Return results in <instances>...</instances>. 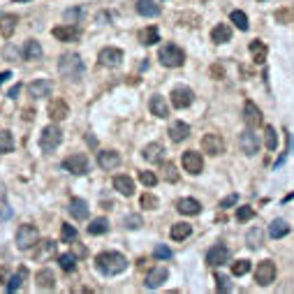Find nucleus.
<instances>
[{"label":"nucleus","instance_id":"nucleus-56","mask_svg":"<svg viewBox=\"0 0 294 294\" xmlns=\"http://www.w3.org/2000/svg\"><path fill=\"white\" fill-rule=\"evenodd\" d=\"M0 283H7L5 280V266H0Z\"/></svg>","mask_w":294,"mask_h":294},{"label":"nucleus","instance_id":"nucleus-47","mask_svg":"<svg viewBox=\"0 0 294 294\" xmlns=\"http://www.w3.org/2000/svg\"><path fill=\"white\" fill-rule=\"evenodd\" d=\"M255 218V211L250 209V206H241L239 211H236V220L239 222H248V220H253Z\"/></svg>","mask_w":294,"mask_h":294},{"label":"nucleus","instance_id":"nucleus-39","mask_svg":"<svg viewBox=\"0 0 294 294\" xmlns=\"http://www.w3.org/2000/svg\"><path fill=\"white\" fill-rule=\"evenodd\" d=\"M107 229H109V220L107 218H95L88 225V234H93V236H98V234H107Z\"/></svg>","mask_w":294,"mask_h":294},{"label":"nucleus","instance_id":"nucleus-45","mask_svg":"<svg viewBox=\"0 0 294 294\" xmlns=\"http://www.w3.org/2000/svg\"><path fill=\"white\" fill-rule=\"evenodd\" d=\"M250 271V262L248 259H239V262L232 264V273L234 276H246Z\"/></svg>","mask_w":294,"mask_h":294},{"label":"nucleus","instance_id":"nucleus-14","mask_svg":"<svg viewBox=\"0 0 294 294\" xmlns=\"http://www.w3.org/2000/svg\"><path fill=\"white\" fill-rule=\"evenodd\" d=\"M142 155H144V160H146V162L158 165V162H162V160H165V146H162L160 142H153V144H148V146L144 148Z\"/></svg>","mask_w":294,"mask_h":294},{"label":"nucleus","instance_id":"nucleus-20","mask_svg":"<svg viewBox=\"0 0 294 294\" xmlns=\"http://www.w3.org/2000/svg\"><path fill=\"white\" fill-rule=\"evenodd\" d=\"M28 93L33 98H49L51 95V81L49 79H35L28 83Z\"/></svg>","mask_w":294,"mask_h":294},{"label":"nucleus","instance_id":"nucleus-6","mask_svg":"<svg viewBox=\"0 0 294 294\" xmlns=\"http://www.w3.org/2000/svg\"><path fill=\"white\" fill-rule=\"evenodd\" d=\"M273 280H276V264L271 259H262L255 269V283L266 287V285H271Z\"/></svg>","mask_w":294,"mask_h":294},{"label":"nucleus","instance_id":"nucleus-34","mask_svg":"<svg viewBox=\"0 0 294 294\" xmlns=\"http://www.w3.org/2000/svg\"><path fill=\"white\" fill-rule=\"evenodd\" d=\"M137 12L142 16H158L160 7L155 5V0H137Z\"/></svg>","mask_w":294,"mask_h":294},{"label":"nucleus","instance_id":"nucleus-33","mask_svg":"<svg viewBox=\"0 0 294 294\" xmlns=\"http://www.w3.org/2000/svg\"><path fill=\"white\" fill-rule=\"evenodd\" d=\"M16 19L14 14H5V16H0V33L5 35V37H12L16 31Z\"/></svg>","mask_w":294,"mask_h":294},{"label":"nucleus","instance_id":"nucleus-37","mask_svg":"<svg viewBox=\"0 0 294 294\" xmlns=\"http://www.w3.org/2000/svg\"><path fill=\"white\" fill-rule=\"evenodd\" d=\"M14 151V137L9 130H0V153H12Z\"/></svg>","mask_w":294,"mask_h":294},{"label":"nucleus","instance_id":"nucleus-55","mask_svg":"<svg viewBox=\"0 0 294 294\" xmlns=\"http://www.w3.org/2000/svg\"><path fill=\"white\" fill-rule=\"evenodd\" d=\"M9 76H12V74H9V72H0V83L5 81V79H9Z\"/></svg>","mask_w":294,"mask_h":294},{"label":"nucleus","instance_id":"nucleus-32","mask_svg":"<svg viewBox=\"0 0 294 294\" xmlns=\"http://www.w3.org/2000/svg\"><path fill=\"white\" fill-rule=\"evenodd\" d=\"M23 58H26V61H37V58H42V46H39V42L28 39V42L23 44Z\"/></svg>","mask_w":294,"mask_h":294},{"label":"nucleus","instance_id":"nucleus-4","mask_svg":"<svg viewBox=\"0 0 294 294\" xmlns=\"http://www.w3.org/2000/svg\"><path fill=\"white\" fill-rule=\"evenodd\" d=\"M39 241V232L35 225H21L16 229V248L19 250H31Z\"/></svg>","mask_w":294,"mask_h":294},{"label":"nucleus","instance_id":"nucleus-15","mask_svg":"<svg viewBox=\"0 0 294 294\" xmlns=\"http://www.w3.org/2000/svg\"><path fill=\"white\" fill-rule=\"evenodd\" d=\"M239 146H241V151L246 153V155H255L257 148H259V139H257L255 132L246 130V132L239 137Z\"/></svg>","mask_w":294,"mask_h":294},{"label":"nucleus","instance_id":"nucleus-44","mask_svg":"<svg viewBox=\"0 0 294 294\" xmlns=\"http://www.w3.org/2000/svg\"><path fill=\"white\" fill-rule=\"evenodd\" d=\"M61 239L65 243H72L76 239V229L72 225H68V222H63V227H61Z\"/></svg>","mask_w":294,"mask_h":294},{"label":"nucleus","instance_id":"nucleus-48","mask_svg":"<svg viewBox=\"0 0 294 294\" xmlns=\"http://www.w3.org/2000/svg\"><path fill=\"white\" fill-rule=\"evenodd\" d=\"M139 181H142L146 188H153V185L158 183V176L153 172H139Z\"/></svg>","mask_w":294,"mask_h":294},{"label":"nucleus","instance_id":"nucleus-23","mask_svg":"<svg viewBox=\"0 0 294 294\" xmlns=\"http://www.w3.org/2000/svg\"><path fill=\"white\" fill-rule=\"evenodd\" d=\"M113 188L118 190L123 197H132V195H135V183H132V179L125 176V174L113 176Z\"/></svg>","mask_w":294,"mask_h":294},{"label":"nucleus","instance_id":"nucleus-28","mask_svg":"<svg viewBox=\"0 0 294 294\" xmlns=\"http://www.w3.org/2000/svg\"><path fill=\"white\" fill-rule=\"evenodd\" d=\"M248 49H250V53H253V61H255L257 65L266 63V44H264L262 39H253Z\"/></svg>","mask_w":294,"mask_h":294},{"label":"nucleus","instance_id":"nucleus-2","mask_svg":"<svg viewBox=\"0 0 294 294\" xmlns=\"http://www.w3.org/2000/svg\"><path fill=\"white\" fill-rule=\"evenodd\" d=\"M58 70H61L63 76H68V79H79L83 74V63H81V56H76V53H65L58 63Z\"/></svg>","mask_w":294,"mask_h":294},{"label":"nucleus","instance_id":"nucleus-46","mask_svg":"<svg viewBox=\"0 0 294 294\" xmlns=\"http://www.w3.org/2000/svg\"><path fill=\"white\" fill-rule=\"evenodd\" d=\"M139 202H142V209H158V197L151 192H144Z\"/></svg>","mask_w":294,"mask_h":294},{"label":"nucleus","instance_id":"nucleus-1","mask_svg":"<svg viewBox=\"0 0 294 294\" xmlns=\"http://www.w3.org/2000/svg\"><path fill=\"white\" fill-rule=\"evenodd\" d=\"M95 266L105 276H118L128 269V259L121 253H100L98 259H95Z\"/></svg>","mask_w":294,"mask_h":294},{"label":"nucleus","instance_id":"nucleus-52","mask_svg":"<svg viewBox=\"0 0 294 294\" xmlns=\"http://www.w3.org/2000/svg\"><path fill=\"white\" fill-rule=\"evenodd\" d=\"M236 199H239L236 195H227L225 199L220 202V209H227V206H232V204H236Z\"/></svg>","mask_w":294,"mask_h":294},{"label":"nucleus","instance_id":"nucleus-17","mask_svg":"<svg viewBox=\"0 0 294 294\" xmlns=\"http://www.w3.org/2000/svg\"><path fill=\"white\" fill-rule=\"evenodd\" d=\"M81 35V31L76 26H56L53 28V37L61 39V42H76Z\"/></svg>","mask_w":294,"mask_h":294},{"label":"nucleus","instance_id":"nucleus-35","mask_svg":"<svg viewBox=\"0 0 294 294\" xmlns=\"http://www.w3.org/2000/svg\"><path fill=\"white\" fill-rule=\"evenodd\" d=\"M190 234H192V227L188 222H176V225L169 229V236H172L174 241H183V239H188Z\"/></svg>","mask_w":294,"mask_h":294},{"label":"nucleus","instance_id":"nucleus-53","mask_svg":"<svg viewBox=\"0 0 294 294\" xmlns=\"http://www.w3.org/2000/svg\"><path fill=\"white\" fill-rule=\"evenodd\" d=\"M19 91H21V83H19V86H14V88L9 91V98H16V95H19Z\"/></svg>","mask_w":294,"mask_h":294},{"label":"nucleus","instance_id":"nucleus-24","mask_svg":"<svg viewBox=\"0 0 294 294\" xmlns=\"http://www.w3.org/2000/svg\"><path fill=\"white\" fill-rule=\"evenodd\" d=\"M211 42L216 44H225V42H232V28L227 23H218L211 31Z\"/></svg>","mask_w":294,"mask_h":294},{"label":"nucleus","instance_id":"nucleus-51","mask_svg":"<svg viewBox=\"0 0 294 294\" xmlns=\"http://www.w3.org/2000/svg\"><path fill=\"white\" fill-rule=\"evenodd\" d=\"M142 222H144V220L139 218V216H135V213L125 218V225H128V229H137V227H142Z\"/></svg>","mask_w":294,"mask_h":294},{"label":"nucleus","instance_id":"nucleus-38","mask_svg":"<svg viewBox=\"0 0 294 294\" xmlns=\"http://www.w3.org/2000/svg\"><path fill=\"white\" fill-rule=\"evenodd\" d=\"M229 19H232V23L239 28V31H248L250 28V21H248V16L243 14L241 9H234L232 14H229Z\"/></svg>","mask_w":294,"mask_h":294},{"label":"nucleus","instance_id":"nucleus-50","mask_svg":"<svg viewBox=\"0 0 294 294\" xmlns=\"http://www.w3.org/2000/svg\"><path fill=\"white\" fill-rule=\"evenodd\" d=\"M153 257H158V259H169V257H172V248H167V246L158 243L155 250H153Z\"/></svg>","mask_w":294,"mask_h":294},{"label":"nucleus","instance_id":"nucleus-10","mask_svg":"<svg viewBox=\"0 0 294 294\" xmlns=\"http://www.w3.org/2000/svg\"><path fill=\"white\" fill-rule=\"evenodd\" d=\"M98 61H100V65H105V68H116V65L123 63V51L116 49V46H105V49L100 51Z\"/></svg>","mask_w":294,"mask_h":294},{"label":"nucleus","instance_id":"nucleus-7","mask_svg":"<svg viewBox=\"0 0 294 294\" xmlns=\"http://www.w3.org/2000/svg\"><path fill=\"white\" fill-rule=\"evenodd\" d=\"M202 151L209 153V155H222L225 153V139L216 132H209V135L202 137Z\"/></svg>","mask_w":294,"mask_h":294},{"label":"nucleus","instance_id":"nucleus-29","mask_svg":"<svg viewBox=\"0 0 294 294\" xmlns=\"http://www.w3.org/2000/svg\"><path fill=\"white\" fill-rule=\"evenodd\" d=\"M26 278H28V269H26V266H19V271L5 283V290H7V292H16V290L23 285V280Z\"/></svg>","mask_w":294,"mask_h":294},{"label":"nucleus","instance_id":"nucleus-31","mask_svg":"<svg viewBox=\"0 0 294 294\" xmlns=\"http://www.w3.org/2000/svg\"><path fill=\"white\" fill-rule=\"evenodd\" d=\"M287 234H290V225H287L283 218H276L271 225H269V236H271V239H283Z\"/></svg>","mask_w":294,"mask_h":294},{"label":"nucleus","instance_id":"nucleus-9","mask_svg":"<svg viewBox=\"0 0 294 294\" xmlns=\"http://www.w3.org/2000/svg\"><path fill=\"white\" fill-rule=\"evenodd\" d=\"M63 167L68 169L70 174H86L88 172V158L81 155V153H74V155H68V158L63 160Z\"/></svg>","mask_w":294,"mask_h":294},{"label":"nucleus","instance_id":"nucleus-57","mask_svg":"<svg viewBox=\"0 0 294 294\" xmlns=\"http://www.w3.org/2000/svg\"><path fill=\"white\" fill-rule=\"evenodd\" d=\"M211 72H213V74H216V76H222V70H220V68H213Z\"/></svg>","mask_w":294,"mask_h":294},{"label":"nucleus","instance_id":"nucleus-12","mask_svg":"<svg viewBox=\"0 0 294 294\" xmlns=\"http://www.w3.org/2000/svg\"><path fill=\"white\" fill-rule=\"evenodd\" d=\"M46 113H49V118H51V121H65V118L70 116V107H68V102H65V100L56 98V100H51V102H49V109H46Z\"/></svg>","mask_w":294,"mask_h":294},{"label":"nucleus","instance_id":"nucleus-41","mask_svg":"<svg viewBox=\"0 0 294 294\" xmlns=\"http://www.w3.org/2000/svg\"><path fill=\"white\" fill-rule=\"evenodd\" d=\"M58 264H61V269H63V271L72 273V271L76 269V257L72 255V253H65V255L58 257Z\"/></svg>","mask_w":294,"mask_h":294},{"label":"nucleus","instance_id":"nucleus-27","mask_svg":"<svg viewBox=\"0 0 294 294\" xmlns=\"http://www.w3.org/2000/svg\"><path fill=\"white\" fill-rule=\"evenodd\" d=\"M70 216L74 220H86L88 218V204L83 202V199H79V197H74L70 202Z\"/></svg>","mask_w":294,"mask_h":294},{"label":"nucleus","instance_id":"nucleus-21","mask_svg":"<svg viewBox=\"0 0 294 294\" xmlns=\"http://www.w3.org/2000/svg\"><path fill=\"white\" fill-rule=\"evenodd\" d=\"M227 259H229V250L225 246H213L206 255V262L211 266H222V264H227Z\"/></svg>","mask_w":294,"mask_h":294},{"label":"nucleus","instance_id":"nucleus-54","mask_svg":"<svg viewBox=\"0 0 294 294\" xmlns=\"http://www.w3.org/2000/svg\"><path fill=\"white\" fill-rule=\"evenodd\" d=\"M74 16H81V9H72V12H68V19H74Z\"/></svg>","mask_w":294,"mask_h":294},{"label":"nucleus","instance_id":"nucleus-42","mask_svg":"<svg viewBox=\"0 0 294 294\" xmlns=\"http://www.w3.org/2000/svg\"><path fill=\"white\" fill-rule=\"evenodd\" d=\"M264 144H266V148L269 151H276L278 148V135H276V128L273 125H266V132H264Z\"/></svg>","mask_w":294,"mask_h":294},{"label":"nucleus","instance_id":"nucleus-25","mask_svg":"<svg viewBox=\"0 0 294 294\" xmlns=\"http://www.w3.org/2000/svg\"><path fill=\"white\" fill-rule=\"evenodd\" d=\"M176 209H179V213H183V216H197V213L202 211V204L197 202V199L185 197V199H179V202H176Z\"/></svg>","mask_w":294,"mask_h":294},{"label":"nucleus","instance_id":"nucleus-22","mask_svg":"<svg viewBox=\"0 0 294 294\" xmlns=\"http://www.w3.org/2000/svg\"><path fill=\"white\" fill-rule=\"evenodd\" d=\"M167 276H169V271H167L165 266H155V269H151L148 276H146V287H148V290H155V287H160L165 283Z\"/></svg>","mask_w":294,"mask_h":294},{"label":"nucleus","instance_id":"nucleus-11","mask_svg":"<svg viewBox=\"0 0 294 294\" xmlns=\"http://www.w3.org/2000/svg\"><path fill=\"white\" fill-rule=\"evenodd\" d=\"M243 121H246V125H248V128H259V125L264 123L259 107H257L255 102H250V100L243 105Z\"/></svg>","mask_w":294,"mask_h":294},{"label":"nucleus","instance_id":"nucleus-26","mask_svg":"<svg viewBox=\"0 0 294 294\" xmlns=\"http://www.w3.org/2000/svg\"><path fill=\"white\" fill-rule=\"evenodd\" d=\"M148 109H151V113L158 116V118H167V116H169V107H167L162 95H153L151 102H148Z\"/></svg>","mask_w":294,"mask_h":294},{"label":"nucleus","instance_id":"nucleus-16","mask_svg":"<svg viewBox=\"0 0 294 294\" xmlns=\"http://www.w3.org/2000/svg\"><path fill=\"white\" fill-rule=\"evenodd\" d=\"M35 283H37V290H44V292L56 290V276H53L51 269H39L35 273Z\"/></svg>","mask_w":294,"mask_h":294},{"label":"nucleus","instance_id":"nucleus-19","mask_svg":"<svg viewBox=\"0 0 294 294\" xmlns=\"http://www.w3.org/2000/svg\"><path fill=\"white\" fill-rule=\"evenodd\" d=\"M98 165L102 167V169H107V172H111V169H116V167L121 165V155L116 151H100Z\"/></svg>","mask_w":294,"mask_h":294},{"label":"nucleus","instance_id":"nucleus-49","mask_svg":"<svg viewBox=\"0 0 294 294\" xmlns=\"http://www.w3.org/2000/svg\"><path fill=\"white\" fill-rule=\"evenodd\" d=\"M216 283H218V292L220 294H225V292H229V290H232V283H229V278H227V276H222V273H218V276H216Z\"/></svg>","mask_w":294,"mask_h":294},{"label":"nucleus","instance_id":"nucleus-8","mask_svg":"<svg viewBox=\"0 0 294 294\" xmlns=\"http://www.w3.org/2000/svg\"><path fill=\"white\" fill-rule=\"evenodd\" d=\"M172 105L176 107V109H185V107L192 105V100H195V93H192V88H188V86H176V88H172Z\"/></svg>","mask_w":294,"mask_h":294},{"label":"nucleus","instance_id":"nucleus-3","mask_svg":"<svg viewBox=\"0 0 294 294\" xmlns=\"http://www.w3.org/2000/svg\"><path fill=\"white\" fill-rule=\"evenodd\" d=\"M158 61L162 63L165 68H181L183 63H185V53H183V49H179V46L165 44L158 53Z\"/></svg>","mask_w":294,"mask_h":294},{"label":"nucleus","instance_id":"nucleus-36","mask_svg":"<svg viewBox=\"0 0 294 294\" xmlns=\"http://www.w3.org/2000/svg\"><path fill=\"white\" fill-rule=\"evenodd\" d=\"M139 39H142V44L151 46V44H155V42L160 39V31L155 28V26H148V28H144V31L139 33Z\"/></svg>","mask_w":294,"mask_h":294},{"label":"nucleus","instance_id":"nucleus-13","mask_svg":"<svg viewBox=\"0 0 294 294\" xmlns=\"http://www.w3.org/2000/svg\"><path fill=\"white\" fill-rule=\"evenodd\" d=\"M181 162H183V167H185V172H190V174H202V169H204L202 153H197V151H185Z\"/></svg>","mask_w":294,"mask_h":294},{"label":"nucleus","instance_id":"nucleus-18","mask_svg":"<svg viewBox=\"0 0 294 294\" xmlns=\"http://www.w3.org/2000/svg\"><path fill=\"white\" fill-rule=\"evenodd\" d=\"M190 135V125L183 121H174L172 125H169V139H172L174 144H181L185 142Z\"/></svg>","mask_w":294,"mask_h":294},{"label":"nucleus","instance_id":"nucleus-43","mask_svg":"<svg viewBox=\"0 0 294 294\" xmlns=\"http://www.w3.org/2000/svg\"><path fill=\"white\" fill-rule=\"evenodd\" d=\"M262 236H264V229L262 227H255V229H253V232L248 234V246L250 248H262Z\"/></svg>","mask_w":294,"mask_h":294},{"label":"nucleus","instance_id":"nucleus-5","mask_svg":"<svg viewBox=\"0 0 294 294\" xmlns=\"http://www.w3.org/2000/svg\"><path fill=\"white\" fill-rule=\"evenodd\" d=\"M63 142V130L58 125H49V128L42 130V137H39V148L44 153H53Z\"/></svg>","mask_w":294,"mask_h":294},{"label":"nucleus","instance_id":"nucleus-30","mask_svg":"<svg viewBox=\"0 0 294 294\" xmlns=\"http://www.w3.org/2000/svg\"><path fill=\"white\" fill-rule=\"evenodd\" d=\"M53 255H56V243H53L51 239H46L44 243H39V248L35 250V259H39V262H46V259H51Z\"/></svg>","mask_w":294,"mask_h":294},{"label":"nucleus","instance_id":"nucleus-40","mask_svg":"<svg viewBox=\"0 0 294 294\" xmlns=\"http://www.w3.org/2000/svg\"><path fill=\"white\" fill-rule=\"evenodd\" d=\"M162 179H165L167 183L179 181V172H176V165H174V162H162Z\"/></svg>","mask_w":294,"mask_h":294}]
</instances>
